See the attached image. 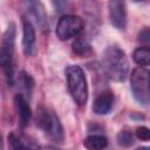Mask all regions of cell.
<instances>
[{"label": "cell", "instance_id": "cell-23", "mask_svg": "<svg viewBox=\"0 0 150 150\" xmlns=\"http://www.w3.org/2000/svg\"><path fill=\"white\" fill-rule=\"evenodd\" d=\"M47 150H61V149H57L55 146H49V148H47Z\"/></svg>", "mask_w": 150, "mask_h": 150}, {"label": "cell", "instance_id": "cell-14", "mask_svg": "<svg viewBox=\"0 0 150 150\" xmlns=\"http://www.w3.org/2000/svg\"><path fill=\"white\" fill-rule=\"evenodd\" d=\"M132 59L137 64H139L143 68L149 66V62H150V49H149V47L144 46V47L136 48L132 53Z\"/></svg>", "mask_w": 150, "mask_h": 150}, {"label": "cell", "instance_id": "cell-6", "mask_svg": "<svg viewBox=\"0 0 150 150\" xmlns=\"http://www.w3.org/2000/svg\"><path fill=\"white\" fill-rule=\"evenodd\" d=\"M83 27H84V22L80 16L68 14L59 19L55 33L60 40L66 41L79 35L83 30Z\"/></svg>", "mask_w": 150, "mask_h": 150}, {"label": "cell", "instance_id": "cell-16", "mask_svg": "<svg viewBox=\"0 0 150 150\" xmlns=\"http://www.w3.org/2000/svg\"><path fill=\"white\" fill-rule=\"evenodd\" d=\"M116 139H117V143L123 148H128L134 144V135L129 130H121L117 134Z\"/></svg>", "mask_w": 150, "mask_h": 150}, {"label": "cell", "instance_id": "cell-19", "mask_svg": "<svg viewBox=\"0 0 150 150\" xmlns=\"http://www.w3.org/2000/svg\"><path fill=\"white\" fill-rule=\"evenodd\" d=\"M138 40L141 42H144V43H148L150 41V33H149V28H144L139 32L138 34Z\"/></svg>", "mask_w": 150, "mask_h": 150}, {"label": "cell", "instance_id": "cell-7", "mask_svg": "<svg viewBox=\"0 0 150 150\" xmlns=\"http://www.w3.org/2000/svg\"><path fill=\"white\" fill-rule=\"evenodd\" d=\"M108 12H109V19L111 25L123 30L127 27V7L123 1L118 0H111L108 2Z\"/></svg>", "mask_w": 150, "mask_h": 150}, {"label": "cell", "instance_id": "cell-20", "mask_svg": "<svg viewBox=\"0 0 150 150\" xmlns=\"http://www.w3.org/2000/svg\"><path fill=\"white\" fill-rule=\"evenodd\" d=\"M52 5L55 7V11L57 9V11H62V8L67 5V2H64V1H54V2H52Z\"/></svg>", "mask_w": 150, "mask_h": 150}, {"label": "cell", "instance_id": "cell-11", "mask_svg": "<svg viewBox=\"0 0 150 150\" xmlns=\"http://www.w3.org/2000/svg\"><path fill=\"white\" fill-rule=\"evenodd\" d=\"M114 94L111 91H103L101 93L93 103V110L96 115H107L110 112L114 105Z\"/></svg>", "mask_w": 150, "mask_h": 150}, {"label": "cell", "instance_id": "cell-18", "mask_svg": "<svg viewBox=\"0 0 150 150\" xmlns=\"http://www.w3.org/2000/svg\"><path fill=\"white\" fill-rule=\"evenodd\" d=\"M136 136L137 138L142 139V141H149L150 138V130L146 127H138L136 129Z\"/></svg>", "mask_w": 150, "mask_h": 150}, {"label": "cell", "instance_id": "cell-22", "mask_svg": "<svg viewBox=\"0 0 150 150\" xmlns=\"http://www.w3.org/2000/svg\"><path fill=\"white\" fill-rule=\"evenodd\" d=\"M136 150H149V148L148 146H141V148H137Z\"/></svg>", "mask_w": 150, "mask_h": 150}, {"label": "cell", "instance_id": "cell-12", "mask_svg": "<svg viewBox=\"0 0 150 150\" xmlns=\"http://www.w3.org/2000/svg\"><path fill=\"white\" fill-rule=\"evenodd\" d=\"M14 105H15V109H16V112L19 116L20 125H21V128H25L29 123L30 117H32L30 107L22 94H16L14 96Z\"/></svg>", "mask_w": 150, "mask_h": 150}, {"label": "cell", "instance_id": "cell-17", "mask_svg": "<svg viewBox=\"0 0 150 150\" xmlns=\"http://www.w3.org/2000/svg\"><path fill=\"white\" fill-rule=\"evenodd\" d=\"M19 79H20V83H21L22 88H25V89L29 93V91L32 90L33 86H34V80H33V77H32L29 74H27L26 71H21Z\"/></svg>", "mask_w": 150, "mask_h": 150}, {"label": "cell", "instance_id": "cell-1", "mask_svg": "<svg viewBox=\"0 0 150 150\" xmlns=\"http://www.w3.org/2000/svg\"><path fill=\"white\" fill-rule=\"evenodd\" d=\"M102 67L109 79L117 82L124 81L129 71V62L124 50L116 45L107 47L102 54Z\"/></svg>", "mask_w": 150, "mask_h": 150}, {"label": "cell", "instance_id": "cell-2", "mask_svg": "<svg viewBox=\"0 0 150 150\" xmlns=\"http://www.w3.org/2000/svg\"><path fill=\"white\" fill-rule=\"evenodd\" d=\"M66 79L74 102L80 107L84 105L88 101V83L83 69L76 64L68 66L66 68Z\"/></svg>", "mask_w": 150, "mask_h": 150}, {"label": "cell", "instance_id": "cell-8", "mask_svg": "<svg viewBox=\"0 0 150 150\" xmlns=\"http://www.w3.org/2000/svg\"><path fill=\"white\" fill-rule=\"evenodd\" d=\"M8 145L12 150H39V143L25 134L11 132L8 135Z\"/></svg>", "mask_w": 150, "mask_h": 150}, {"label": "cell", "instance_id": "cell-3", "mask_svg": "<svg viewBox=\"0 0 150 150\" xmlns=\"http://www.w3.org/2000/svg\"><path fill=\"white\" fill-rule=\"evenodd\" d=\"M15 35H16L15 25L11 22L4 33L2 41L0 45V67L4 69L9 84H13V60H14Z\"/></svg>", "mask_w": 150, "mask_h": 150}, {"label": "cell", "instance_id": "cell-9", "mask_svg": "<svg viewBox=\"0 0 150 150\" xmlns=\"http://www.w3.org/2000/svg\"><path fill=\"white\" fill-rule=\"evenodd\" d=\"M35 29L30 22V20L23 18L22 19V49L26 56H32L35 53Z\"/></svg>", "mask_w": 150, "mask_h": 150}, {"label": "cell", "instance_id": "cell-10", "mask_svg": "<svg viewBox=\"0 0 150 150\" xmlns=\"http://www.w3.org/2000/svg\"><path fill=\"white\" fill-rule=\"evenodd\" d=\"M30 16L34 19L35 23L41 30L48 29V20H47V14L45 6L41 1H26L25 2Z\"/></svg>", "mask_w": 150, "mask_h": 150}, {"label": "cell", "instance_id": "cell-21", "mask_svg": "<svg viewBox=\"0 0 150 150\" xmlns=\"http://www.w3.org/2000/svg\"><path fill=\"white\" fill-rule=\"evenodd\" d=\"M0 150H4V142H2V136L0 134Z\"/></svg>", "mask_w": 150, "mask_h": 150}, {"label": "cell", "instance_id": "cell-4", "mask_svg": "<svg viewBox=\"0 0 150 150\" xmlns=\"http://www.w3.org/2000/svg\"><path fill=\"white\" fill-rule=\"evenodd\" d=\"M36 125L54 142L56 143H62L64 138L63 134V128L62 124L57 117V115L45 107H40L36 112Z\"/></svg>", "mask_w": 150, "mask_h": 150}, {"label": "cell", "instance_id": "cell-15", "mask_svg": "<svg viewBox=\"0 0 150 150\" xmlns=\"http://www.w3.org/2000/svg\"><path fill=\"white\" fill-rule=\"evenodd\" d=\"M71 48H73V52L79 56H86L91 52L90 42L86 38H77L73 42Z\"/></svg>", "mask_w": 150, "mask_h": 150}, {"label": "cell", "instance_id": "cell-5", "mask_svg": "<svg viewBox=\"0 0 150 150\" xmlns=\"http://www.w3.org/2000/svg\"><path fill=\"white\" fill-rule=\"evenodd\" d=\"M130 88L134 98L142 105H148L150 101L149 93V70L143 67H137L130 76Z\"/></svg>", "mask_w": 150, "mask_h": 150}, {"label": "cell", "instance_id": "cell-13", "mask_svg": "<svg viewBox=\"0 0 150 150\" xmlns=\"http://www.w3.org/2000/svg\"><path fill=\"white\" fill-rule=\"evenodd\" d=\"M83 145L88 150H104L108 145V139L102 135H90L84 138Z\"/></svg>", "mask_w": 150, "mask_h": 150}]
</instances>
